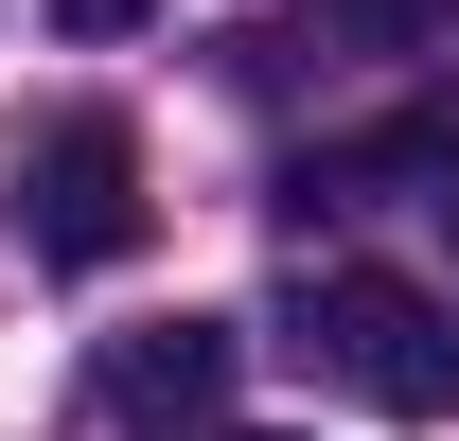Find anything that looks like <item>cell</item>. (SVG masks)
Returning a JSON list of instances; mask_svg holds the SVG:
<instances>
[{"label":"cell","instance_id":"1","mask_svg":"<svg viewBox=\"0 0 459 441\" xmlns=\"http://www.w3.org/2000/svg\"><path fill=\"white\" fill-rule=\"evenodd\" d=\"M283 353L318 388H353V406H389V424H459V318L424 282H389V265H300L283 282Z\"/></svg>","mask_w":459,"mask_h":441},{"label":"cell","instance_id":"2","mask_svg":"<svg viewBox=\"0 0 459 441\" xmlns=\"http://www.w3.org/2000/svg\"><path fill=\"white\" fill-rule=\"evenodd\" d=\"M0 212H18V247L71 265V282L124 265L142 212H160V195H142V124H124V107H54L36 142H18V177H0Z\"/></svg>","mask_w":459,"mask_h":441},{"label":"cell","instance_id":"3","mask_svg":"<svg viewBox=\"0 0 459 441\" xmlns=\"http://www.w3.org/2000/svg\"><path fill=\"white\" fill-rule=\"evenodd\" d=\"M230 388H247V335H230V318H142V335H107L89 406H107L124 441H212Z\"/></svg>","mask_w":459,"mask_h":441},{"label":"cell","instance_id":"4","mask_svg":"<svg viewBox=\"0 0 459 441\" xmlns=\"http://www.w3.org/2000/svg\"><path fill=\"white\" fill-rule=\"evenodd\" d=\"M371 177H406V195L442 212V247H459V124H442V107H424V124H371V142H336L300 195H371Z\"/></svg>","mask_w":459,"mask_h":441},{"label":"cell","instance_id":"5","mask_svg":"<svg viewBox=\"0 0 459 441\" xmlns=\"http://www.w3.org/2000/svg\"><path fill=\"white\" fill-rule=\"evenodd\" d=\"M459 0H318V54H442Z\"/></svg>","mask_w":459,"mask_h":441},{"label":"cell","instance_id":"6","mask_svg":"<svg viewBox=\"0 0 459 441\" xmlns=\"http://www.w3.org/2000/svg\"><path fill=\"white\" fill-rule=\"evenodd\" d=\"M71 36H142V18H160V0H54Z\"/></svg>","mask_w":459,"mask_h":441}]
</instances>
